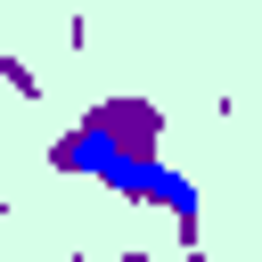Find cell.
<instances>
[{"instance_id": "cell-1", "label": "cell", "mask_w": 262, "mask_h": 262, "mask_svg": "<svg viewBox=\"0 0 262 262\" xmlns=\"http://www.w3.org/2000/svg\"><path fill=\"white\" fill-rule=\"evenodd\" d=\"M57 164L66 172H90L106 180L115 196H147V205H172V213H196V180L156 164L147 147H123V131H66L57 139Z\"/></svg>"}]
</instances>
